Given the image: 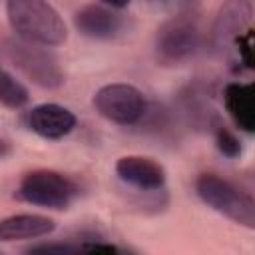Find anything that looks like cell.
Masks as SVG:
<instances>
[{
    "instance_id": "obj_1",
    "label": "cell",
    "mask_w": 255,
    "mask_h": 255,
    "mask_svg": "<svg viewBox=\"0 0 255 255\" xmlns=\"http://www.w3.org/2000/svg\"><path fill=\"white\" fill-rule=\"evenodd\" d=\"M6 14L12 30L28 44L58 46L66 40L68 30L58 10L42 0H10Z\"/></svg>"
},
{
    "instance_id": "obj_2",
    "label": "cell",
    "mask_w": 255,
    "mask_h": 255,
    "mask_svg": "<svg viewBox=\"0 0 255 255\" xmlns=\"http://www.w3.org/2000/svg\"><path fill=\"white\" fill-rule=\"evenodd\" d=\"M195 191L205 205L215 209L217 213L229 217L231 221L253 227L255 225V201L249 193L233 185L231 181L215 175L201 173L195 181Z\"/></svg>"
},
{
    "instance_id": "obj_3",
    "label": "cell",
    "mask_w": 255,
    "mask_h": 255,
    "mask_svg": "<svg viewBox=\"0 0 255 255\" xmlns=\"http://www.w3.org/2000/svg\"><path fill=\"white\" fill-rule=\"evenodd\" d=\"M201 44V32L189 14H175L165 20L155 34V56L161 64H179L189 60Z\"/></svg>"
},
{
    "instance_id": "obj_4",
    "label": "cell",
    "mask_w": 255,
    "mask_h": 255,
    "mask_svg": "<svg viewBox=\"0 0 255 255\" xmlns=\"http://www.w3.org/2000/svg\"><path fill=\"white\" fill-rule=\"evenodd\" d=\"M6 56L28 80L42 88L56 90L64 84V70L58 58L44 46L28 44L24 40H8Z\"/></svg>"
},
{
    "instance_id": "obj_5",
    "label": "cell",
    "mask_w": 255,
    "mask_h": 255,
    "mask_svg": "<svg viewBox=\"0 0 255 255\" xmlns=\"http://www.w3.org/2000/svg\"><path fill=\"white\" fill-rule=\"evenodd\" d=\"M76 183L58 171L52 169H36L22 177L18 185V197L40 207L50 209H66L76 197Z\"/></svg>"
},
{
    "instance_id": "obj_6",
    "label": "cell",
    "mask_w": 255,
    "mask_h": 255,
    "mask_svg": "<svg viewBox=\"0 0 255 255\" xmlns=\"http://www.w3.org/2000/svg\"><path fill=\"white\" fill-rule=\"evenodd\" d=\"M94 106L100 116L120 126L135 124L145 112L143 94L131 84H108L100 88L94 96Z\"/></svg>"
},
{
    "instance_id": "obj_7",
    "label": "cell",
    "mask_w": 255,
    "mask_h": 255,
    "mask_svg": "<svg viewBox=\"0 0 255 255\" xmlns=\"http://www.w3.org/2000/svg\"><path fill=\"white\" fill-rule=\"evenodd\" d=\"M76 30L92 40H112L124 28V18L112 4H86L74 14Z\"/></svg>"
},
{
    "instance_id": "obj_8",
    "label": "cell",
    "mask_w": 255,
    "mask_h": 255,
    "mask_svg": "<svg viewBox=\"0 0 255 255\" xmlns=\"http://www.w3.org/2000/svg\"><path fill=\"white\" fill-rule=\"evenodd\" d=\"M26 126L46 139H60L74 129L76 116L60 104H40L26 114Z\"/></svg>"
},
{
    "instance_id": "obj_9",
    "label": "cell",
    "mask_w": 255,
    "mask_h": 255,
    "mask_svg": "<svg viewBox=\"0 0 255 255\" xmlns=\"http://www.w3.org/2000/svg\"><path fill=\"white\" fill-rule=\"evenodd\" d=\"M116 173L120 175L122 181L145 191L159 189L165 183V169L151 157H143V155L120 157L116 163Z\"/></svg>"
},
{
    "instance_id": "obj_10",
    "label": "cell",
    "mask_w": 255,
    "mask_h": 255,
    "mask_svg": "<svg viewBox=\"0 0 255 255\" xmlns=\"http://www.w3.org/2000/svg\"><path fill=\"white\" fill-rule=\"evenodd\" d=\"M225 108L237 128L251 133L255 129V90L253 84L231 82L223 90Z\"/></svg>"
},
{
    "instance_id": "obj_11",
    "label": "cell",
    "mask_w": 255,
    "mask_h": 255,
    "mask_svg": "<svg viewBox=\"0 0 255 255\" xmlns=\"http://www.w3.org/2000/svg\"><path fill=\"white\" fill-rule=\"evenodd\" d=\"M56 227L54 219L36 213H20L0 219V241L36 239L52 233Z\"/></svg>"
},
{
    "instance_id": "obj_12",
    "label": "cell",
    "mask_w": 255,
    "mask_h": 255,
    "mask_svg": "<svg viewBox=\"0 0 255 255\" xmlns=\"http://www.w3.org/2000/svg\"><path fill=\"white\" fill-rule=\"evenodd\" d=\"M253 14V4L239 0V2H227L219 16L217 22L213 26V38L217 42H227V40H235L241 36V30L247 26L249 18Z\"/></svg>"
},
{
    "instance_id": "obj_13",
    "label": "cell",
    "mask_w": 255,
    "mask_h": 255,
    "mask_svg": "<svg viewBox=\"0 0 255 255\" xmlns=\"http://www.w3.org/2000/svg\"><path fill=\"white\" fill-rule=\"evenodd\" d=\"M28 98V90L8 72L0 70V102L8 108H22Z\"/></svg>"
},
{
    "instance_id": "obj_14",
    "label": "cell",
    "mask_w": 255,
    "mask_h": 255,
    "mask_svg": "<svg viewBox=\"0 0 255 255\" xmlns=\"http://www.w3.org/2000/svg\"><path fill=\"white\" fill-rule=\"evenodd\" d=\"M86 243L76 241H48L28 249V255H84Z\"/></svg>"
},
{
    "instance_id": "obj_15",
    "label": "cell",
    "mask_w": 255,
    "mask_h": 255,
    "mask_svg": "<svg viewBox=\"0 0 255 255\" xmlns=\"http://www.w3.org/2000/svg\"><path fill=\"white\" fill-rule=\"evenodd\" d=\"M217 147L223 155L227 157H237L241 153V143L239 139L235 137V133H231L229 129L225 128H219L217 129Z\"/></svg>"
},
{
    "instance_id": "obj_16",
    "label": "cell",
    "mask_w": 255,
    "mask_h": 255,
    "mask_svg": "<svg viewBox=\"0 0 255 255\" xmlns=\"http://www.w3.org/2000/svg\"><path fill=\"white\" fill-rule=\"evenodd\" d=\"M84 255H120V251L110 243H86Z\"/></svg>"
},
{
    "instance_id": "obj_17",
    "label": "cell",
    "mask_w": 255,
    "mask_h": 255,
    "mask_svg": "<svg viewBox=\"0 0 255 255\" xmlns=\"http://www.w3.org/2000/svg\"><path fill=\"white\" fill-rule=\"evenodd\" d=\"M8 153H10V145H8V141H6V139H2V137H0V159H4Z\"/></svg>"
},
{
    "instance_id": "obj_18",
    "label": "cell",
    "mask_w": 255,
    "mask_h": 255,
    "mask_svg": "<svg viewBox=\"0 0 255 255\" xmlns=\"http://www.w3.org/2000/svg\"><path fill=\"white\" fill-rule=\"evenodd\" d=\"M0 255H2V253H0Z\"/></svg>"
}]
</instances>
